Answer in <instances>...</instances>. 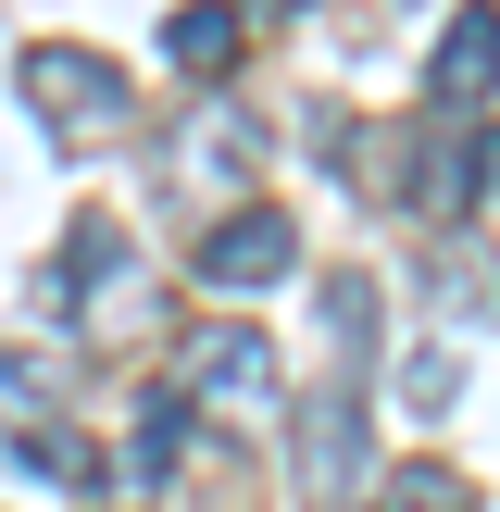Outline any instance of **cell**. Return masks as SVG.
<instances>
[{"label": "cell", "instance_id": "obj_1", "mask_svg": "<svg viewBox=\"0 0 500 512\" xmlns=\"http://www.w3.org/2000/svg\"><path fill=\"white\" fill-rule=\"evenodd\" d=\"M125 288H138L125 225H113V213H75V225H63V263L38 275V300H50V313H75L88 338H125V325H138V300H125Z\"/></svg>", "mask_w": 500, "mask_h": 512}, {"label": "cell", "instance_id": "obj_2", "mask_svg": "<svg viewBox=\"0 0 500 512\" xmlns=\"http://www.w3.org/2000/svg\"><path fill=\"white\" fill-rule=\"evenodd\" d=\"M288 463H300V488H313V500H363V475H375V425H363V388H350V375L300 388Z\"/></svg>", "mask_w": 500, "mask_h": 512}, {"label": "cell", "instance_id": "obj_3", "mask_svg": "<svg viewBox=\"0 0 500 512\" xmlns=\"http://www.w3.org/2000/svg\"><path fill=\"white\" fill-rule=\"evenodd\" d=\"M25 100H38V125H63V138H125V125H138L125 75L100 63V50H63V38L25 50Z\"/></svg>", "mask_w": 500, "mask_h": 512}, {"label": "cell", "instance_id": "obj_4", "mask_svg": "<svg viewBox=\"0 0 500 512\" xmlns=\"http://www.w3.org/2000/svg\"><path fill=\"white\" fill-rule=\"evenodd\" d=\"M300 263V225L275 213V200H250V213H225L213 238H200V288H225V300H250V288H275V275Z\"/></svg>", "mask_w": 500, "mask_h": 512}, {"label": "cell", "instance_id": "obj_5", "mask_svg": "<svg viewBox=\"0 0 500 512\" xmlns=\"http://www.w3.org/2000/svg\"><path fill=\"white\" fill-rule=\"evenodd\" d=\"M175 388L213 400V413H238V400H275V338L263 325H200L188 350H175Z\"/></svg>", "mask_w": 500, "mask_h": 512}, {"label": "cell", "instance_id": "obj_6", "mask_svg": "<svg viewBox=\"0 0 500 512\" xmlns=\"http://www.w3.org/2000/svg\"><path fill=\"white\" fill-rule=\"evenodd\" d=\"M500 88V13L488 0H463V13H450V38H438V63H425V113H475V100Z\"/></svg>", "mask_w": 500, "mask_h": 512}, {"label": "cell", "instance_id": "obj_7", "mask_svg": "<svg viewBox=\"0 0 500 512\" xmlns=\"http://www.w3.org/2000/svg\"><path fill=\"white\" fill-rule=\"evenodd\" d=\"M250 150H263L250 100H200V125L175 138V175H188V188H250Z\"/></svg>", "mask_w": 500, "mask_h": 512}, {"label": "cell", "instance_id": "obj_8", "mask_svg": "<svg viewBox=\"0 0 500 512\" xmlns=\"http://www.w3.org/2000/svg\"><path fill=\"white\" fill-rule=\"evenodd\" d=\"M238 50H250V13H238V0H188V13L163 25V63L175 75H225Z\"/></svg>", "mask_w": 500, "mask_h": 512}, {"label": "cell", "instance_id": "obj_9", "mask_svg": "<svg viewBox=\"0 0 500 512\" xmlns=\"http://www.w3.org/2000/svg\"><path fill=\"white\" fill-rule=\"evenodd\" d=\"M175 450H188V388H150L138 400V438H125V463H138V488H163Z\"/></svg>", "mask_w": 500, "mask_h": 512}, {"label": "cell", "instance_id": "obj_10", "mask_svg": "<svg viewBox=\"0 0 500 512\" xmlns=\"http://www.w3.org/2000/svg\"><path fill=\"white\" fill-rule=\"evenodd\" d=\"M50 400H63V363L50 350H0V425H38Z\"/></svg>", "mask_w": 500, "mask_h": 512}, {"label": "cell", "instance_id": "obj_11", "mask_svg": "<svg viewBox=\"0 0 500 512\" xmlns=\"http://www.w3.org/2000/svg\"><path fill=\"white\" fill-rule=\"evenodd\" d=\"M375 512H475V488H463L450 463H400V475H388V500H375Z\"/></svg>", "mask_w": 500, "mask_h": 512}, {"label": "cell", "instance_id": "obj_12", "mask_svg": "<svg viewBox=\"0 0 500 512\" xmlns=\"http://www.w3.org/2000/svg\"><path fill=\"white\" fill-rule=\"evenodd\" d=\"M450 388H463L450 350H413V363H400V400H413V413H450Z\"/></svg>", "mask_w": 500, "mask_h": 512}, {"label": "cell", "instance_id": "obj_13", "mask_svg": "<svg viewBox=\"0 0 500 512\" xmlns=\"http://www.w3.org/2000/svg\"><path fill=\"white\" fill-rule=\"evenodd\" d=\"M463 175H475V200H500V125H475V163Z\"/></svg>", "mask_w": 500, "mask_h": 512}, {"label": "cell", "instance_id": "obj_14", "mask_svg": "<svg viewBox=\"0 0 500 512\" xmlns=\"http://www.w3.org/2000/svg\"><path fill=\"white\" fill-rule=\"evenodd\" d=\"M238 13H300V0H238Z\"/></svg>", "mask_w": 500, "mask_h": 512}]
</instances>
